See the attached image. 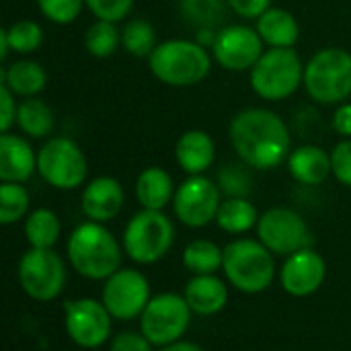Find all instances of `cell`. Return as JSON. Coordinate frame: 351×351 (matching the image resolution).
<instances>
[{"mask_svg": "<svg viewBox=\"0 0 351 351\" xmlns=\"http://www.w3.org/2000/svg\"><path fill=\"white\" fill-rule=\"evenodd\" d=\"M290 175L302 185H321L333 175L331 154L315 144H302L288 156Z\"/></svg>", "mask_w": 351, "mask_h": 351, "instance_id": "obj_20", "label": "cell"}, {"mask_svg": "<svg viewBox=\"0 0 351 351\" xmlns=\"http://www.w3.org/2000/svg\"><path fill=\"white\" fill-rule=\"evenodd\" d=\"M123 199H125V193H123L121 183L115 177H107L105 175V177L93 179L84 187L80 206H82L84 216L90 222L103 224V222L113 220L121 212Z\"/></svg>", "mask_w": 351, "mask_h": 351, "instance_id": "obj_17", "label": "cell"}, {"mask_svg": "<svg viewBox=\"0 0 351 351\" xmlns=\"http://www.w3.org/2000/svg\"><path fill=\"white\" fill-rule=\"evenodd\" d=\"M224 276L230 286L245 294H259L267 290L276 278L274 253L253 239H239L224 247Z\"/></svg>", "mask_w": 351, "mask_h": 351, "instance_id": "obj_5", "label": "cell"}, {"mask_svg": "<svg viewBox=\"0 0 351 351\" xmlns=\"http://www.w3.org/2000/svg\"><path fill=\"white\" fill-rule=\"evenodd\" d=\"M121 45V31L117 23L97 19L84 33V47L93 58H109Z\"/></svg>", "mask_w": 351, "mask_h": 351, "instance_id": "obj_30", "label": "cell"}, {"mask_svg": "<svg viewBox=\"0 0 351 351\" xmlns=\"http://www.w3.org/2000/svg\"><path fill=\"white\" fill-rule=\"evenodd\" d=\"M109 351H152V343L144 337V333H119L111 341Z\"/></svg>", "mask_w": 351, "mask_h": 351, "instance_id": "obj_39", "label": "cell"}, {"mask_svg": "<svg viewBox=\"0 0 351 351\" xmlns=\"http://www.w3.org/2000/svg\"><path fill=\"white\" fill-rule=\"evenodd\" d=\"M16 125L27 138L41 140L53 130V111L45 101L37 97L23 99L16 111Z\"/></svg>", "mask_w": 351, "mask_h": 351, "instance_id": "obj_25", "label": "cell"}, {"mask_svg": "<svg viewBox=\"0 0 351 351\" xmlns=\"http://www.w3.org/2000/svg\"><path fill=\"white\" fill-rule=\"evenodd\" d=\"M191 321V308L185 296L165 292L146 304L140 315V331L152 346L167 348L181 341Z\"/></svg>", "mask_w": 351, "mask_h": 351, "instance_id": "obj_9", "label": "cell"}, {"mask_svg": "<svg viewBox=\"0 0 351 351\" xmlns=\"http://www.w3.org/2000/svg\"><path fill=\"white\" fill-rule=\"evenodd\" d=\"M68 259L74 271L88 280L111 278L121 263V247L99 222L76 226L68 239Z\"/></svg>", "mask_w": 351, "mask_h": 351, "instance_id": "obj_3", "label": "cell"}, {"mask_svg": "<svg viewBox=\"0 0 351 351\" xmlns=\"http://www.w3.org/2000/svg\"><path fill=\"white\" fill-rule=\"evenodd\" d=\"M162 351H204L199 346L191 343V341H177V343H171L167 348H162Z\"/></svg>", "mask_w": 351, "mask_h": 351, "instance_id": "obj_42", "label": "cell"}, {"mask_svg": "<svg viewBox=\"0 0 351 351\" xmlns=\"http://www.w3.org/2000/svg\"><path fill=\"white\" fill-rule=\"evenodd\" d=\"M249 82L263 101H286L304 84V64L294 47H267L249 70Z\"/></svg>", "mask_w": 351, "mask_h": 351, "instance_id": "obj_4", "label": "cell"}, {"mask_svg": "<svg viewBox=\"0 0 351 351\" xmlns=\"http://www.w3.org/2000/svg\"><path fill=\"white\" fill-rule=\"evenodd\" d=\"M230 10L243 19H259L271 8V0H228Z\"/></svg>", "mask_w": 351, "mask_h": 351, "instance_id": "obj_40", "label": "cell"}, {"mask_svg": "<svg viewBox=\"0 0 351 351\" xmlns=\"http://www.w3.org/2000/svg\"><path fill=\"white\" fill-rule=\"evenodd\" d=\"M325 276H327L325 259L308 247L286 259L280 280H282V288L290 296L306 298L323 286Z\"/></svg>", "mask_w": 351, "mask_h": 351, "instance_id": "obj_16", "label": "cell"}, {"mask_svg": "<svg viewBox=\"0 0 351 351\" xmlns=\"http://www.w3.org/2000/svg\"><path fill=\"white\" fill-rule=\"evenodd\" d=\"M220 204V187L204 175H191L185 179L173 197L175 216L189 228H204L214 222Z\"/></svg>", "mask_w": 351, "mask_h": 351, "instance_id": "obj_12", "label": "cell"}, {"mask_svg": "<svg viewBox=\"0 0 351 351\" xmlns=\"http://www.w3.org/2000/svg\"><path fill=\"white\" fill-rule=\"evenodd\" d=\"M156 45V29L144 19H132L121 29V47L136 58H150Z\"/></svg>", "mask_w": 351, "mask_h": 351, "instance_id": "obj_31", "label": "cell"}, {"mask_svg": "<svg viewBox=\"0 0 351 351\" xmlns=\"http://www.w3.org/2000/svg\"><path fill=\"white\" fill-rule=\"evenodd\" d=\"M304 88L315 103L341 105L351 95V53L341 47L319 49L304 64Z\"/></svg>", "mask_w": 351, "mask_h": 351, "instance_id": "obj_6", "label": "cell"}, {"mask_svg": "<svg viewBox=\"0 0 351 351\" xmlns=\"http://www.w3.org/2000/svg\"><path fill=\"white\" fill-rule=\"evenodd\" d=\"M37 6L47 21L56 25H70L80 16L82 6L86 4L84 0H37Z\"/></svg>", "mask_w": 351, "mask_h": 351, "instance_id": "obj_34", "label": "cell"}, {"mask_svg": "<svg viewBox=\"0 0 351 351\" xmlns=\"http://www.w3.org/2000/svg\"><path fill=\"white\" fill-rule=\"evenodd\" d=\"M101 302L113 319L132 321L140 317L150 302V282L136 269H117L107 278Z\"/></svg>", "mask_w": 351, "mask_h": 351, "instance_id": "obj_15", "label": "cell"}, {"mask_svg": "<svg viewBox=\"0 0 351 351\" xmlns=\"http://www.w3.org/2000/svg\"><path fill=\"white\" fill-rule=\"evenodd\" d=\"M10 51L19 53V56H29L33 51H37L43 43V29L31 21V19H23L12 23L10 27L2 29Z\"/></svg>", "mask_w": 351, "mask_h": 351, "instance_id": "obj_32", "label": "cell"}, {"mask_svg": "<svg viewBox=\"0 0 351 351\" xmlns=\"http://www.w3.org/2000/svg\"><path fill=\"white\" fill-rule=\"evenodd\" d=\"M224 263V249H220L216 243L197 239L191 241L183 251V265L193 276H208L222 267Z\"/></svg>", "mask_w": 351, "mask_h": 351, "instance_id": "obj_29", "label": "cell"}, {"mask_svg": "<svg viewBox=\"0 0 351 351\" xmlns=\"http://www.w3.org/2000/svg\"><path fill=\"white\" fill-rule=\"evenodd\" d=\"M331 125L341 138H351V103H341L337 107Z\"/></svg>", "mask_w": 351, "mask_h": 351, "instance_id": "obj_41", "label": "cell"}, {"mask_svg": "<svg viewBox=\"0 0 351 351\" xmlns=\"http://www.w3.org/2000/svg\"><path fill=\"white\" fill-rule=\"evenodd\" d=\"M16 95L0 82V132L6 134L10 132V128L16 123V111H19V105H16Z\"/></svg>", "mask_w": 351, "mask_h": 351, "instance_id": "obj_38", "label": "cell"}, {"mask_svg": "<svg viewBox=\"0 0 351 351\" xmlns=\"http://www.w3.org/2000/svg\"><path fill=\"white\" fill-rule=\"evenodd\" d=\"M0 82L6 84L16 97L29 99L37 97L47 84V72L39 62L33 60H16L6 66L0 74Z\"/></svg>", "mask_w": 351, "mask_h": 351, "instance_id": "obj_24", "label": "cell"}, {"mask_svg": "<svg viewBox=\"0 0 351 351\" xmlns=\"http://www.w3.org/2000/svg\"><path fill=\"white\" fill-rule=\"evenodd\" d=\"M175 185L171 175L160 167L144 169L136 179V197L144 210H165L175 197Z\"/></svg>", "mask_w": 351, "mask_h": 351, "instance_id": "obj_23", "label": "cell"}, {"mask_svg": "<svg viewBox=\"0 0 351 351\" xmlns=\"http://www.w3.org/2000/svg\"><path fill=\"white\" fill-rule=\"evenodd\" d=\"M177 165L191 177L204 175L216 158V144L214 138L204 130H187L175 146Z\"/></svg>", "mask_w": 351, "mask_h": 351, "instance_id": "obj_19", "label": "cell"}, {"mask_svg": "<svg viewBox=\"0 0 351 351\" xmlns=\"http://www.w3.org/2000/svg\"><path fill=\"white\" fill-rule=\"evenodd\" d=\"M19 284L37 302L58 298L66 284V265L53 249H29L19 263Z\"/></svg>", "mask_w": 351, "mask_h": 351, "instance_id": "obj_10", "label": "cell"}, {"mask_svg": "<svg viewBox=\"0 0 351 351\" xmlns=\"http://www.w3.org/2000/svg\"><path fill=\"white\" fill-rule=\"evenodd\" d=\"M148 68L162 84L185 88L208 78L212 70V56L208 47L193 39H167L150 53Z\"/></svg>", "mask_w": 351, "mask_h": 351, "instance_id": "obj_2", "label": "cell"}, {"mask_svg": "<svg viewBox=\"0 0 351 351\" xmlns=\"http://www.w3.org/2000/svg\"><path fill=\"white\" fill-rule=\"evenodd\" d=\"M37 173L47 185L70 191L84 183L88 165L82 148L74 140L53 136L37 150Z\"/></svg>", "mask_w": 351, "mask_h": 351, "instance_id": "obj_8", "label": "cell"}, {"mask_svg": "<svg viewBox=\"0 0 351 351\" xmlns=\"http://www.w3.org/2000/svg\"><path fill=\"white\" fill-rule=\"evenodd\" d=\"M263 39L257 29L247 25H228L216 33L212 56L216 64L230 72H247L263 56Z\"/></svg>", "mask_w": 351, "mask_h": 351, "instance_id": "obj_14", "label": "cell"}, {"mask_svg": "<svg viewBox=\"0 0 351 351\" xmlns=\"http://www.w3.org/2000/svg\"><path fill=\"white\" fill-rule=\"evenodd\" d=\"M175 226L160 210H140L123 230V251L136 263L150 265L160 261L173 247Z\"/></svg>", "mask_w": 351, "mask_h": 351, "instance_id": "obj_7", "label": "cell"}, {"mask_svg": "<svg viewBox=\"0 0 351 351\" xmlns=\"http://www.w3.org/2000/svg\"><path fill=\"white\" fill-rule=\"evenodd\" d=\"M66 311V333L82 350H95L111 337V313L107 306L93 298L70 300Z\"/></svg>", "mask_w": 351, "mask_h": 351, "instance_id": "obj_13", "label": "cell"}, {"mask_svg": "<svg viewBox=\"0 0 351 351\" xmlns=\"http://www.w3.org/2000/svg\"><path fill=\"white\" fill-rule=\"evenodd\" d=\"M331 165H333V177L351 187V138H343L335 148L331 150Z\"/></svg>", "mask_w": 351, "mask_h": 351, "instance_id": "obj_37", "label": "cell"}, {"mask_svg": "<svg viewBox=\"0 0 351 351\" xmlns=\"http://www.w3.org/2000/svg\"><path fill=\"white\" fill-rule=\"evenodd\" d=\"M84 4L95 14V19L111 23L123 21L134 8V0H84Z\"/></svg>", "mask_w": 351, "mask_h": 351, "instance_id": "obj_36", "label": "cell"}, {"mask_svg": "<svg viewBox=\"0 0 351 351\" xmlns=\"http://www.w3.org/2000/svg\"><path fill=\"white\" fill-rule=\"evenodd\" d=\"M179 8L191 27L220 31L230 4L228 0H179Z\"/></svg>", "mask_w": 351, "mask_h": 351, "instance_id": "obj_28", "label": "cell"}, {"mask_svg": "<svg viewBox=\"0 0 351 351\" xmlns=\"http://www.w3.org/2000/svg\"><path fill=\"white\" fill-rule=\"evenodd\" d=\"M37 171V152L16 134L0 136V179L2 183H25Z\"/></svg>", "mask_w": 351, "mask_h": 351, "instance_id": "obj_18", "label": "cell"}, {"mask_svg": "<svg viewBox=\"0 0 351 351\" xmlns=\"http://www.w3.org/2000/svg\"><path fill=\"white\" fill-rule=\"evenodd\" d=\"M183 296H185L191 313H195L199 317H212V315H218L226 306V302H228V288L214 274L193 276L187 282Z\"/></svg>", "mask_w": 351, "mask_h": 351, "instance_id": "obj_21", "label": "cell"}, {"mask_svg": "<svg viewBox=\"0 0 351 351\" xmlns=\"http://www.w3.org/2000/svg\"><path fill=\"white\" fill-rule=\"evenodd\" d=\"M259 241L274 255H294L313 245V234L306 220L290 208H271L259 216Z\"/></svg>", "mask_w": 351, "mask_h": 351, "instance_id": "obj_11", "label": "cell"}, {"mask_svg": "<svg viewBox=\"0 0 351 351\" xmlns=\"http://www.w3.org/2000/svg\"><path fill=\"white\" fill-rule=\"evenodd\" d=\"M255 29L267 47H294L300 37V25L286 8H269L257 19Z\"/></svg>", "mask_w": 351, "mask_h": 351, "instance_id": "obj_22", "label": "cell"}, {"mask_svg": "<svg viewBox=\"0 0 351 351\" xmlns=\"http://www.w3.org/2000/svg\"><path fill=\"white\" fill-rule=\"evenodd\" d=\"M237 156L257 171H271L288 160L292 136L286 121L271 109L249 107L239 111L228 128Z\"/></svg>", "mask_w": 351, "mask_h": 351, "instance_id": "obj_1", "label": "cell"}, {"mask_svg": "<svg viewBox=\"0 0 351 351\" xmlns=\"http://www.w3.org/2000/svg\"><path fill=\"white\" fill-rule=\"evenodd\" d=\"M29 212V191L23 183L0 185V222L4 226L14 224Z\"/></svg>", "mask_w": 351, "mask_h": 351, "instance_id": "obj_33", "label": "cell"}, {"mask_svg": "<svg viewBox=\"0 0 351 351\" xmlns=\"http://www.w3.org/2000/svg\"><path fill=\"white\" fill-rule=\"evenodd\" d=\"M218 187L228 197H245L253 187V179H251L249 171H245L243 167L226 165L218 175Z\"/></svg>", "mask_w": 351, "mask_h": 351, "instance_id": "obj_35", "label": "cell"}, {"mask_svg": "<svg viewBox=\"0 0 351 351\" xmlns=\"http://www.w3.org/2000/svg\"><path fill=\"white\" fill-rule=\"evenodd\" d=\"M62 232L60 218L47 208L33 210L25 220V239L33 249H51Z\"/></svg>", "mask_w": 351, "mask_h": 351, "instance_id": "obj_27", "label": "cell"}, {"mask_svg": "<svg viewBox=\"0 0 351 351\" xmlns=\"http://www.w3.org/2000/svg\"><path fill=\"white\" fill-rule=\"evenodd\" d=\"M259 212L247 197H226L220 204L216 224L228 234H243L257 226Z\"/></svg>", "mask_w": 351, "mask_h": 351, "instance_id": "obj_26", "label": "cell"}]
</instances>
